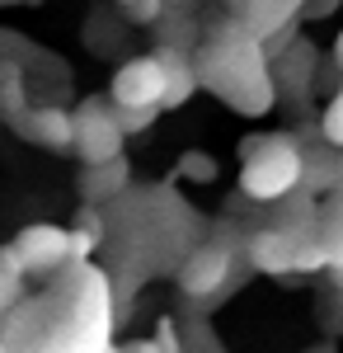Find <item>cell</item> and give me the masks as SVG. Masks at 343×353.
I'll list each match as a JSON object with an SVG mask.
<instances>
[{
	"mask_svg": "<svg viewBox=\"0 0 343 353\" xmlns=\"http://www.w3.org/2000/svg\"><path fill=\"white\" fill-rule=\"evenodd\" d=\"M320 245L329 250V269H343V189L320 203Z\"/></svg>",
	"mask_w": 343,
	"mask_h": 353,
	"instance_id": "cell-16",
	"label": "cell"
},
{
	"mask_svg": "<svg viewBox=\"0 0 343 353\" xmlns=\"http://www.w3.org/2000/svg\"><path fill=\"white\" fill-rule=\"evenodd\" d=\"M231 14H236L231 24H236L245 38H254L264 52L268 48H291V43H296L291 33H296L301 5H291V0H268V5L264 0H245V5H236Z\"/></svg>",
	"mask_w": 343,
	"mask_h": 353,
	"instance_id": "cell-7",
	"label": "cell"
},
{
	"mask_svg": "<svg viewBox=\"0 0 343 353\" xmlns=\"http://www.w3.org/2000/svg\"><path fill=\"white\" fill-rule=\"evenodd\" d=\"M301 141L287 132L249 137L240 151V193L254 203H287L291 193H301Z\"/></svg>",
	"mask_w": 343,
	"mask_h": 353,
	"instance_id": "cell-3",
	"label": "cell"
},
{
	"mask_svg": "<svg viewBox=\"0 0 343 353\" xmlns=\"http://www.w3.org/2000/svg\"><path fill=\"white\" fill-rule=\"evenodd\" d=\"M10 353H108L113 349V292L108 278L90 264H76L56 278L52 292L19 301L0 325Z\"/></svg>",
	"mask_w": 343,
	"mask_h": 353,
	"instance_id": "cell-1",
	"label": "cell"
},
{
	"mask_svg": "<svg viewBox=\"0 0 343 353\" xmlns=\"http://www.w3.org/2000/svg\"><path fill=\"white\" fill-rule=\"evenodd\" d=\"M320 141L334 146V151H343V90L329 94V104H324V113H320Z\"/></svg>",
	"mask_w": 343,
	"mask_h": 353,
	"instance_id": "cell-17",
	"label": "cell"
},
{
	"mask_svg": "<svg viewBox=\"0 0 343 353\" xmlns=\"http://www.w3.org/2000/svg\"><path fill=\"white\" fill-rule=\"evenodd\" d=\"M123 128H118V109L108 99H85L76 109V156L90 165H113L123 161Z\"/></svg>",
	"mask_w": 343,
	"mask_h": 353,
	"instance_id": "cell-4",
	"label": "cell"
},
{
	"mask_svg": "<svg viewBox=\"0 0 343 353\" xmlns=\"http://www.w3.org/2000/svg\"><path fill=\"white\" fill-rule=\"evenodd\" d=\"M245 254H249V264L259 273H273V278H282V273H301V241L287 236L282 226H264V231H254L249 241H245Z\"/></svg>",
	"mask_w": 343,
	"mask_h": 353,
	"instance_id": "cell-9",
	"label": "cell"
},
{
	"mask_svg": "<svg viewBox=\"0 0 343 353\" xmlns=\"http://www.w3.org/2000/svg\"><path fill=\"white\" fill-rule=\"evenodd\" d=\"M33 104H28V81H24V66L19 61H0V118L10 128H19Z\"/></svg>",
	"mask_w": 343,
	"mask_h": 353,
	"instance_id": "cell-15",
	"label": "cell"
},
{
	"mask_svg": "<svg viewBox=\"0 0 343 353\" xmlns=\"http://www.w3.org/2000/svg\"><path fill=\"white\" fill-rule=\"evenodd\" d=\"M231 273H236V245L207 241L198 250H188V259L179 264V292L184 297H211L231 283Z\"/></svg>",
	"mask_w": 343,
	"mask_h": 353,
	"instance_id": "cell-8",
	"label": "cell"
},
{
	"mask_svg": "<svg viewBox=\"0 0 343 353\" xmlns=\"http://www.w3.org/2000/svg\"><path fill=\"white\" fill-rule=\"evenodd\" d=\"M0 353H10V349H5V344H0Z\"/></svg>",
	"mask_w": 343,
	"mask_h": 353,
	"instance_id": "cell-26",
	"label": "cell"
},
{
	"mask_svg": "<svg viewBox=\"0 0 343 353\" xmlns=\"http://www.w3.org/2000/svg\"><path fill=\"white\" fill-rule=\"evenodd\" d=\"M156 57H160V66H165V109L188 104V99L202 90L193 52H169V48H156Z\"/></svg>",
	"mask_w": 343,
	"mask_h": 353,
	"instance_id": "cell-12",
	"label": "cell"
},
{
	"mask_svg": "<svg viewBox=\"0 0 343 353\" xmlns=\"http://www.w3.org/2000/svg\"><path fill=\"white\" fill-rule=\"evenodd\" d=\"M334 278H339V288H343V269H334Z\"/></svg>",
	"mask_w": 343,
	"mask_h": 353,
	"instance_id": "cell-25",
	"label": "cell"
},
{
	"mask_svg": "<svg viewBox=\"0 0 343 353\" xmlns=\"http://www.w3.org/2000/svg\"><path fill=\"white\" fill-rule=\"evenodd\" d=\"M301 161H306L301 189L311 193V198H315V193H339L343 189V151L315 141V146H301Z\"/></svg>",
	"mask_w": 343,
	"mask_h": 353,
	"instance_id": "cell-11",
	"label": "cell"
},
{
	"mask_svg": "<svg viewBox=\"0 0 343 353\" xmlns=\"http://www.w3.org/2000/svg\"><path fill=\"white\" fill-rule=\"evenodd\" d=\"M123 14H127L132 24H151V28H160V19L169 14V5H160V0H127V5H123Z\"/></svg>",
	"mask_w": 343,
	"mask_h": 353,
	"instance_id": "cell-19",
	"label": "cell"
},
{
	"mask_svg": "<svg viewBox=\"0 0 343 353\" xmlns=\"http://www.w3.org/2000/svg\"><path fill=\"white\" fill-rule=\"evenodd\" d=\"M156 123V113H136V109H118V128H123V137L141 132V128H151Z\"/></svg>",
	"mask_w": 343,
	"mask_h": 353,
	"instance_id": "cell-21",
	"label": "cell"
},
{
	"mask_svg": "<svg viewBox=\"0 0 343 353\" xmlns=\"http://www.w3.org/2000/svg\"><path fill=\"white\" fill-rule=\"evenodd\" d=\"M24 301V278H14V273L0 269V325L10 321V311Z\"/></svg>",
	"mask_w": 343,
	"mask_h": 353,
	"instance_id": "cell-20",
	"label": "cell"
},
{
	"mask_svg": "<svg viewBox=\"0 0 343 353\" xmlns=\"http://www.w3.org/2000/svg\"><path fill=\"white\" fill-rule=\"evenodd\" d=\"M108 104L113 109H136V113H160L165 109V66L160 57H132L113 71L108 85Z\"/></svg>",
	"mask_w": 343,
	"mask_h": 353,
	"instance_id": "cell-6",
	"label": "cell"
},
{
	"mask_svg": "<svg viewBox=\"0 0 343 353\" xmlns=\"http://www.w3.org/2000/svg\"><path fill=\"white\" fill-rule=\"evenodd\" d=\"M156 349H160V353H184V344H179V330L169 325V321H160V330H156Z\"/></svg>",
	"mask_w": 343,
	"mask_h": 353,
	"instance_id": "cell-22",
	"label": "cell"
},
{
	"mask_svg": "<svg viewBox=\"0 0 343 353\" xmlns=\"http://www.w3.org/2000/svg\"><path fill=\"white\" fill-rule=\"evenodd\" d=\"M132 189V165L127 161H113V165H90L85 174H80V198L90 203V208H104L113 203L118 193Z\"/></svg>",
	"mask_w": 343,
	"mask_h": 353,
	"instance_id": "cell-14",
	"label": "cell"
},
{
	"mask_svg": "<svg viewBox=\"0 0 343 353\" xmlns=\"http://www.w3.org/2000/svg\"><path fill=\"white\" fill-rule=\"evenodd\" d=\"M14 132L33 146H43V151H76V113H66L61 104H43V109L28 113Z\"/></svg>",
	"mask_w": 343,
	"mask_h": 353,
	"instance_id": "cell-10",
	"label": "cell"
},
{
	"mask_svg": "<svg viewBox=\"0 0 343 353\" xmlns=\"http://www.w3.org/2000/svg\"><path fill=\"white\" fill-rule=\"evenodd\" d=\"M179 174L193 179V184H211L216 179V161L202 156V151H188V156H179Z\"/></svg>",
	"mask_w": 343,
	"mask_h": 353,
	"instance_id": "cell-18",
	"label": "cell"
},
{
	"mask_svg": "<svg viewBox=\"0 0 343 353\" xmlns=\"http://www.w3.org/2000/svg\"><path fill=\"white\" fill-rule=\"evenodd\" d=\"M315 71H320V57L306 38L291 43L287 52L273 57V81H278V90H301V94H306V90L315 85Z\"/></svg>",
	"mask_w": 343,
	"mask_h": 353,
	"instance_id": "cell-13",
	"label": "cell"
},
{
	"mask_svg": "<svg viewBox=\"0 0 343 353\" xmlns=\"http://www.w3.org/2000/svg\"><path fill=\"white\" fill-rule=\"evenodd\" d=\"M123 353H160V349H156V339H141V344H127Z\"/></svg>",
	"mask_w": 343,
	"mask_h": 353,
	"instance_id": "cell-23",
	"label": "cell"
},
{
	"mask_svg": "<svg viewBox=\"0 0 343 353\" xmlns=\"http://www.w3.org/2000/svg\"><path fill=\"white\" fill-rule=\"evenodd\" d=\"M334 66L343 71V33H339V43H334Z\"/></svg>",
	"mask_w": 343,
	"mask_h": 353,
	"instance_id": "cell-24",
	"label": "cell"
},
{
	"mask_svg": "<svg viewBox=\"0 0 343 353\" xmlns=\"http://www.w3.org/2000/svg\"><path fill=\"white\" fill-rule=\"evenodd\" d=\"M10 254L24 278H48V273H61V269H76L71 264V231L66 226H24L14 241H10Z\"/></svg>",
	"mask_w": 343,
	"mask_h": 353,
	"instance_id": "cell-5",
	"label": "cell"
},
{
	"mask_svg": "<svg viewBox=\"0 0 343 353\" xmlns=\"http://www.w3.org/2000/svg\"><path fill=\"white\" fill-rule=\"evenodd\" d=\"M198 61V81L202 90H211L226 109H236L240 118H264L278 104V81H273V61L268 52L245 38L231 19L216 24L207 33V43L193 52Z\"/></svg>",
	"mask_w": 343,
	"mask_h": 353,
	"instance_id": "cell-2",
	"label": "cell"
}]
</instances>
